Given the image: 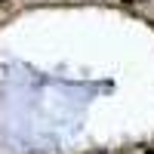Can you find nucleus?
I'll use <instances>...</instances> for the list:
<instances>
[{
	"mask_svg": "<svg viewBox=\"0 0 154 154\" xmlns=\"http://www.w3.org/2000/svg\"><path fill=\"white\" fill-rule=\"evenodd\" d=\"M123 3H136V0H123Z\"/></svg>",
	"mask_w": 154,
	"mask_h": 154,
	"instance_id": "nucleus-1",
	"label": "nucleus"
}]
</instances>
